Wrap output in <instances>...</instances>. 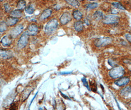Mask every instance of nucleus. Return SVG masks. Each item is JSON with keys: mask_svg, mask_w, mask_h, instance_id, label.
<instances>
[{"mask_svg": "<svg viewBox=\"0 0 131 110\" xmlns=\"http://www.w3.org/2000/svg\"><path fill=\"white\" fill-rule=\"evenodd\" d=\"M24 30V26L18 24L14 26L10 31L9 35L13 38H16L22 33Z\"/></svg>", "mask_w": 131, "mask_h": 110, "instance_id": "obj_6", "label": "nucleus"}, {"mask_svg": "<svg viewBox=\"0 0 131 110\" xmlns=\"http://www.w3.org/2000/svg\"><path fill=\"white\" fill-rule=\"evenodd\" d=\"M88 1H97V0H87Z\"/></svg>", "mask_w": 131, "mask_h": 110, "instance_id": "obj_31", "label": "nucleus"}, {"mask_svg": "<svg viewBox=\"0 0 131 110\" xmlns=\"http://www.w3.org/2000/svg\"><path fill=\"white\" fill-rule=\"evenodd\" d=\"M125 74V71L124 68L121 66L116 65L113 67L108 72L110 77L113 79H117L122 77Z\"/></svg>", "mask_w": 131, "mask_h": 110, "instance_id": "obj_1", "label": "nucleus"}, {"mask_svg": "<svg viewBox=\"0 0 131 110\" xmlns=\"http://www.w3.org/2000/svg\"><path fill=\"white\" fill-rule=\"evenodd\" d=\"M82 83H83V84L85 86V87H86V88L87 89H88V90L89 91H91L90 89V86H89L88 83V82L87 81V79L85 77H83L82 79Z\"/></svg>", "mask_w": 131, "mask_h": 110, "instance_id": "obj_25", "label": "nucleus"}, {"mask_svg": "<svg viewBox=\"0 0 131 110\" xmlns=\"http://www.w3.org/2000/svg\"><path fill=\"white\" fill-rule=\"evenodd\" d=\"M19 18L10 16L7 18L6 22L8 26H13L16 25L19 22Z\"/></svg>", "mask_w": 131, "mask_h": 110, "instance_id": "obj_14", "label": "nucleus"}, {"mask_svg": "<svg viewBox=\"0 0 131 110\" xmlns=\"http://www.w3.org/2000/svg\"><path fill=\"white\" fill-rule=\"evenodd\" d=\"M29 37L30 36L26 32H25L22 34V35H21L17 44V48L19 49H23L29 43Z\"/></svg>", "mask_w": 131, "mask_h": 110, "instance_id": "obj_5", "label": "nucleus"}, {"mask_svg": "<svg viewBox=\"0 0 131 110\" xmlns=\"http://www.w3.org/2000/svg\"><path fill=\"white\" fill-rule=\"evenodd\" d=\"M120 95L124 97H131V86H126L120 91Z\"/></svg>", "mask_w": 131, "mask_h": 110, "instance_id": "obj_13", "label": "nucleus"}, {"mask_svg": "<svg viewBox=\"0 0 131 110\" xmlns=\"http://www.w3.org/2000/svg\"><path fill=\"white\" fill-rule=\"evenodd\" d=\"M35 10V9L34 7L32 5H29L27 7H26L25 9V11L26 13L29 15H32L34 13Z\"/></svg>", "mask_w": 131, "mask_h": 110, "instance_id": "obj_22", "label": "nucleus"}, {"mask_svg": "<svg viewBox=\"0 0 131 110\" xmlns=\"http://www.w3.org/2000/svg\"><path fill=\"white\" fill-rule=\"evenodd\" d=\"M103 1H109V0H103Z\"/></svg>", "mask_w": 131, "mask_h": 110, "instance_id": "obj_33", "label": "nucleus"}, {"mask_svg": "<svg viewBox=\"0 0 131 110\" xmlns=\"http://www.w3.org/2000/svg\"><path fill=\"white\" fill-rule=\"evenodd\" d=\"M130 81V78L128 76H122L117 79L114 81V84L118 87H123L127 85Z\"/></svg>", "mask_w": 131, "mask_h": 110, "instance_id": "obj_9", "label": "nucleus"}, {"mask_svg": "<svg viewBox=\"0 0 131 110\" xmlns=\"http://www.w3.org/2000/svg\"><path fill=\"white\" fill-rule=\"evenodd\" d=\"M13 38L10 35H6L4 36L1 40V43L4 46L8 47L13 43Z\"/></svg>", "mask_w": 131, "mask_h": 110, "instance_id": "obj_10", "label": "nucleus"}, {"mask_svg": "<svg viewBox=\"0 0 131 110\" xmlns=\"http://www.w3.org/2000/svg\"><path fill=\"white\" fill-rule=\"evenodd\" d=\"M8 26L6 21H3L0 22V33H3L7 30Z\"/></svg>", "mask_w": 131, "mask_h": 110, "instance_id": "obj_20", "label": "nucleus"}, {"mask_svg": "<svg viewBox=\"0 0 131 110\" xmlns=\"http://www.w3.org/2000/svg\"><path fill=\"white\" fill-rule=\"evenodd\" d=\"M72 72H62V73H61V74H70V73H71Z\"/></svg>", "mask_w": 131, "mask_h": 110, "instance_id": "obj_29", "label": "nucleus"}, {"mask_svg": "<svg viewBox=\"0 0 131 110\" xmlns=\"http://www.w3.org/2000/svg\"><path fill=\"white\" fill-rule=\"evenodd\" d=\"M104 14L103 13L99 10H97L93 14V17L97 21H100L103 19L104 18Z\"/></svg>", "mask_w": 131, "mask_h": 110, "instance_id": "obj_19", "label": "nucleus"}, {"mask_svg": "<svg viewBox=\"0 0 131 110\" xmlns=\"http://www.w3.org/2000/svg\"><path fill=\"white\" fill-rule=\"evenodd\" d=\"M13 56V53L11 51L0 49V57L4 59H9Z\"/></svg>", "mask_w": 131, "mask_h": 110, "instance_id": "obj_12", "label": "nucleus"}, {"mask_svg": "<svg viewBox=\"0 0 131 110\" xmlns=\"http://www.w3.org/2000/svg\"><path fill=\"white\" fill-rule=\"evenodd\" d=\"M108 63L109 65L112 67L117 65L116 63V62H115L112 59H109L108 60Z\"/></svg>", "mask_w": 131, "mask_h": 110, "instance_id": "obj_27", "label": "nucleus"}, {"mask_svg": "<svg viewBox=\"0 0 131 110\" xmlns=\"http://www.w3.org/2000/svg\"><path fill=\"white\" fill-rule=\"evenodd\" d=\"M120 18L118 16L114 14H111L104 16L102 19V22L106 25H113L117 24Z\"/></svg>", "mask_w": 131, "mask_h": 110, "instance_id": "obj_4", "label": "nucleus"}, {"mask_svg": "<svg viewBox=\"0 0 131 110\" xmlns=\"http://www.w3.org/2000/svg\"><path fill=\"white\" fill-rule=\"evenodd\" d=\"M25 32L29 36H36L39 32V26L35 24H31L27 26Z\"/></svg>", "mask_w": 131, "mask_h": 110, "instance_id": "obj_8", "label": "nucleus"}, {"mask_svg": "<svg viewBox=\"0 0 131 110\" xmlns=\"http://www.w3.org/2000/svg\"><path fill=\"white\" fill-rule=\"evenodd\" d=\"M113 40L111 37H101L95 39L94 42V44L96 47L101 48L111 44L113 42Z\"/></svg>", "mask_w": 131, "mask_h": 110, "instance_id": "obj_3", "label": "nucleus"}, {"mask_svg": "<svg viewBox=\"0 0 131 110\" xmlns=\"http://www.w3.org/2000/svg\"><path fill=\"white\" fill-rule=\"evenodd\" d=\"M98 4L97 3H92L90 4H88L86 5V8L87 9H94L98 7Z\"/></svg>", "mask_w": 131, "mask_h": 110, "instance_id": "obj_24", "label": "nucleus"}, {"mask_svg": "<svg viewBox=\"0 0 131 110\" xmlns=\"http://www.w3.org/2000/svg\"><path fill=\"white\" fill-rule=\"evenodd\" d=\"M5 0H0V2H3V1H4Z\"/></svg>", "mask_w": 131, "mask_h": 110, "instance_id": "obj_32", "label": "nucleus"}, {"mask_svg": "<svg viewBox=\"0 0 131 110\" xmlns=\"http://www.w3.org/2000/svg\"><path fill=\"white\" fill-rule=\"evenodd\" d=\"M23 13L22 12V10H21L18 9H15L10 12V16L18 18L22 17L23 16Z\"/></svg>", "mask_w": 131, "mask_h": 110, "instance_id": "obj_16", "label": "nucleus"}, {"mask_svg": "<svg viewBox=\"0 0 131 110\" xmlns=\"http://www.w3.org/2000/svg\"><path fill=\"white\" fill-rule=\"evenodd\" d=\"M72 16L77 21H80L83 18V14L80 10H75L72 12Z\"/></svg>", "mask_w": 131, "mask_h": 110, "instance_id": "obj_17", "label": "nucleus"}, {"mask_svg": "<svg viewBox=\"0 0 131 110\" xmlns=\"http://www.w3.org/2000/svg\"><path fill=\"white\" fill-rule=\"evenodd\" d=\"M66 3L71 6L75 7H79L80 3L78 0H65Z\"/></svg>", "mask_w": 131, "mask_h": 110, "instance_id": "obj_21", "label": "nucleus"}, {"mask_svg": "<svg viewBox=\"0 0 131 110\" xmlns=\"http://www.w3.org/2000/svg\"><path fill=\"white\" fill-rule=\"evenodd\" d=\"M125 38L127 41H128L131 44V34L129 33H127L125 34Z\"/></svg>", "mask_w": 131, "mask_h": 110, "instance_id": "obj_28", "label": "nucleus"}, {"mask_svg": "<svg viewBox=\"0 0 131 110\" xmlns=\"http://www.w3.org/2000/svg\"><path fill=\"white\" fill-rule=\"evenodd\" d=\"M112 6L114 7L115 8L119 9L120 10H125V8L123 7V6L119 2H114L112 3Z\"/></svg>", "mask_w": 131, "mask_h": 110, "instance_id": "obj_23", "label": "nucleus"}, {"mask_svg": "<svg viewBox=\"0 0 131 110\" xmlns=\"http://www.w3.org/2000/svg\"><path fill=\"white\" fill-rule=\"evenodd\" d=\"M37 94H38V92L36 93V95L34 96V98H33V99H32V101H31V103H30V105H31V104H32V102L33 101V100H34V99H35V98L37 96Z\"/></svg>", "mask_w": 131, "mask_h": 110, "instance_id": "obj_30", "label": "nucleus"}, {"mask_svg": "<svg viewBox=\"0 0 131 110\" xmlns=\"http://www.w3.org/2000/svg\"><path fill=\"white\" fill-rule=\"evenodd\" d=\"M0 38H1V34H0Z\"/></svg>", "mask_w": 131, "mask_h": 110, "instance_id": "obj_34", "label": "nucleus"}, {"mask_svg": "<svg viewBox=\"0 0 131 110\" xmlns=\"http://www.w3.org/2000/svg\"><path fill=\"white\" fill-rule=\"evenodd\" d=\"M58 26V21L56 19L49 20L45 27V33L47 35H50L55 33Z\"/></svg>", "mask_w": 131, "mask_h": 110, "instance_id": "obj_2", "label": "nucleus"}, {"mask_svg": "<svg viewBox=\"0 0 131 110\" xmlns=\"http://www.w3.org/2000/svg\"><path fill=\"white\" fill-rule=\"evenodd\" d=\"M73 27L75 30L77 31V32H79V33L81 32L82 31H83L84 29L83 23L80 20L77 21L73 24Z\"/></svg>", "mask_w": 131, "mask_h": 110, "instance_id": "obj_15", "label": "nucleus"}, {"mask_svg": "<svg viewBox=\"0 0 131 110\" xmlns=\"http://www.w3.org/2000/svg\"><path fill=\"white\" fill-rule=\"evenodd\" d=\"M4 7L5 8V10L6 12H10L12 11H11L12 8L8 4H7V3L5 4L4 5Z\"/></svg>", "mask_w": 131, "mask_h": 110, "instance_id": "obj_26", "label": "nucleus"}, {"mask_svg": "<svg viewBox=\"0 0 131 110\" xmlns=\"http://www.w3.org/2000/svg\"><path fill=\"white\" fill-rule=\"evenodd\" d=\"M0 83H1V81H0Z\"/></svg>", "mask_w": 131, "mask_h": 110, "instance_id": "obj_35", "label": "nucleus"}, {"mask_svg": "<svg viewBox=\"0 0 131 110\" xmlns=\"http://www.w3.org/2000/svg\"><path fill=\"white\" fill-rule=\"evenodd\" d=\"M52 9L50 8L45 9L41 13L39 17V20L42 21L48 19L52 15Z\"/></svg>", "mask_w": 131, "mask_h": 110, "instance_id": "obj_11", "label": "nucleus"}, {"mask_svg": "<svg viewBox=\"0 0 131 110\" xmlns=\"http://www.w3.org/2000/svg\"><path fill=\"white\" fill-rule=\"evenodd\" d=\"M72 20V16L69 12H65L63 13L60 17V22L63 26L66 25Z\"/></svg>", "mask_w": 131, "mask_h": 110, "instance_id": "obj_7", "label": "nucleus"}, {"mask_svg": "<svg viewBox=\"0 0 131 110\" xmlns=\"http://www.w3.org/2000/svg\"><path fill=\"white\" fill-rule=\"evenodd\" d=\"M26 7V2L25 0H19L17 3V8L21 10H25Z\"/></svg>", "mask_w": 131, "mask_h": 110, "instance_id": "obj_18", "label": "nucleus"}]
</instances>
